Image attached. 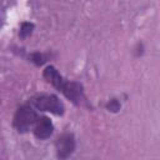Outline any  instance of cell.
Wrapping results in <instances>:
<instances>
[{"mask_svg":"<svg viewBox=\"0 0 160 160\" xmlns=\"http://www.w3.org/2000/svg\"><path fill=\"white\" fill-rule=\"evenodd\" d=\"M42 78L59 92H61L69 101H71L75 106H82L86 104V96L84 91L82 84L78 81L66 80L55 66L48 65L42 70Z\"/></svg>","mask_w":160,"mask_h":160,"instance_id":"cell-1","label":"cell"},{"mask_svg":"<svg viewBox=\"0 0 160 160\" xmlns=\"http://www.w3.org/2000/svg\"><path fill=\"white\" fill-rule=\"evenodd\" d=\"M38 118L36 109L28 101L16 109L12 118V126L19 134H26L34 128Z\"/></svg>","mask_w":160,"mask_h":160,"instance_id":"cell-2","label":"cell"},{"mask_svg":"<svg viewBox=\"0 0 160 160\" xmlns=\"http://www.w3.org/2000/svg\"><path fill=\"white\" fill-rule=\"evenodd\" d=\"M29 102L39 111L50 112L56 116H62L65 112V106L62 101L54 94H38L29 99Z\"/></svg>","mask_w":160,"mask_h":160,"instance_id":"cell-3","label":"cell"},{"mask_svg":"<svg viewBox=\"0 0 160 160\" xmlns=\"http://www.w3.org/2000/svg\"><path fill=\"white\" fill-rule=\"evenodd\" d=\"M76 149V140L72 132H64L55 140V151L56 158L60 160H65L70 158Z\"/></svg>","mask_w":160,"mask_h":160,"instance_id":"cell-4","label":"cell"},{"mask_svg":"<svg viewBox=\"0 0 160 160\" xmlns=\"http://www.w3.org/2000/svg\"><path fill=\"white\" fill-rule=\"evenodd\" d=\"M32 132H34L35 138L39 140L49 139L54 132V124H52L51 119L45 116V115L39 116L34 128H32Z\"/></svg>","mask_w":160,"mask_h":160,"instance_id":"cell-5","label":"cell"},{"mask_svg":"<svg viewBox=\"0 0 160 160\" xmlns=\"http://www.w3.org/2000/svg\"><path fill=\"white\" fill-rule=\"evenodd\" d=\"M28 59H29V61L32 62L35 66L40 68V66H42V65L48 61L49 55H48V54H44V52H41V51H34V52H30V54L28 55Z\"/></svg>","mask_w":160,"mask_h":160,"instance_id":"cell-6","label":"cell"},{"mask_svg":"<svg viewBox=\"0 0 160 160\" xmlns=\"http://www.w3.org/2000/svg\"><path fill=\"white\" fill-rule=\"evenodd\" d=\"M35 29V24L31 21H22L20 25V30H19V38L20 39H26L28 36H30L32 34Z\"/></svg>","mask_w":160,"mask_h":160,"instance_id":"cell-7","label":"cell"},{"mask_svg":"<svg viewBox=\"0 0 160 160\" xmlns=\"http://www.w3.org/2000/svg\"><path fill=\"white\" fill-rule=\"evenodd\" d=\"M105 109L109 111V112H112V114H116L120 111L121 109V102L118 98H111L108 100V102L105 104Z\"/></svg>","mask_w":160,"mask_h":160,"instance_id":"cell-8","label":"cell"},{"mask_svg":"<svg viewBox=\"0 0 160 160\" xmlns=\"http://www.w3.org/2000/svg\"><path fill=\"white\" fill-rule=\"evenodd\" d=\"M132 51H134V56L135 58H141L144 55V52H145V45H144V42L142 41H138L135 44Z\"/></svg>","mask_w":160,"mask_h":160,"instance_id":"cell-9","label":"cell"}]
</instances>
